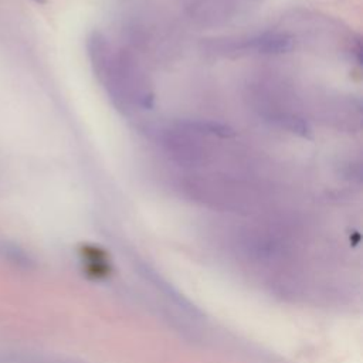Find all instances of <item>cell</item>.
<instances>
[{"instance_id": "1", "label": "cell", "mask_w": 363, "mask_h": 363, "mask_svg": "<svg viewBox=\"0 0 363 363\" xmlns=\"http://www.w3.org/2000/svg\"><path fill=\"white\" fill-rule=\"evenodd\" d=\"M89 55L94 71L101 82L123 109L150 105V86L138 65L123 50L115 48L104 35L94 34L89 40Z\"/></svg>"}, {"instance_id": "2", "label": "cell", "mask_w": 363, "mask_h": 363, "mask_svg": "<svg viewBox=\"0 0 363 363\" xmlns=\"http://www.w3.org/2000/svg\"><path fill=\"white\" fill-rule=\"evenodd\" d=\"M0 255L9 264H13L16 267H27L30 264V258L24 252V250H21L17 244L11 241L0 242Z\"/></svg>"}, {"instance_id": "3", "label": "cell", "mask_w": 363, "mask_h": 363, "mask_svg": "<svg viewBox=\"0 0 363 363\" xmlns=\"http://www.w3.org/2000/svg\"><path fill=\"white\" fill-rule=\"evenodd\" d=\"M34 1H37V3H44V0H34Z\"/></svg>"}]
</instances>
